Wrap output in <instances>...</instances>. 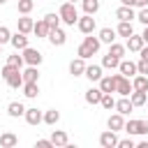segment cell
<instances>
[{
	"label": "cell",
	"mask_w": 148,
	"mask_h": 148,
	"mask_svg": "<svg viewBox=\"0 0 148 148\" xmlns=\"http://www.w3.org/2000/svg\"><path fill=\"white\" fill-rule=\"evenodd\" d=\"M42 120H44L46 125H56V123L60 120V113H58L56 109H49V111L44 113V118H42Z\"/></svg>",
	"instance_id": "d6a6232c"
},
{
	"label": "cell",
	"mask_w": 148,
	"mask_h": 148,
	"mask_svg": "<svg viewBox=\"0 0 148 148\" xmlns=\"http://www.w3.org/2000/svg\"><path fill=\"white\" fill-rule=\"evenodd\" d=\"M76 25H79V30H81L83 35H90V32H95V28H97V23H95V18H92V14H86V16H79V21H76Z\"/></svg>",
	"instance_id": "277c9868"
},
{
	"label": "cell",
	"mask_w": 148,
	"mask_h": 148,
	"mask_svg": "<svg viewBox=\"0 0 148 148\" xmlns=\"http://www.w3.org/2000/svg\"><path fill=\"white\" fill-rule=\"evenodd\" d=\"M106 125H109V130H113V132L123 130V127H125V118H123V113H118V111H116L113 116H109Z\"/></svg>",
	"instance_id": "e0dca14e"
},
{
	"label": "cell",
	"mask_w": 148,
	"mask_h": 148,
	"mask_svg": "<svg viewBox=\"0 0 148 148\" xmlns=\"http://www.w3.org/2000/svg\"><path fill=\"white\" fill-rule=\"evenodd\" d=\"M139 53H141V58H148V44H143V49H141Z\"/></svg>",
	"instance_id": "c3c4849f"
},
{
	"label": "cell",
	"mask_w": 148,
	"mask_h": 148,
	"mask_svg": "<svg viewBox=\"0 0 148 148\" xmlns=\"http://www.w3.org/2000/svg\"><path fill=\"white\" fill-rule=\"evenodd\" d=\"M134 7H139V9L141 7H148V0H134Z\"/></svg>",
	"instance_id": "bcb514c9"
},
{
	"label": "cell",
	"mask_w": 148,
	"mask_h": 148,
	"mask_svg": "<svg viewBox=\"0 0 148 148\" xmlns=\"http://www.w3.org/2000/svg\"><path fill=\"white\" fill-rule=\"evenodd\" d=\"M146 99H148V92H146V90H132V92H130V102H132L134 106H143Z\"/></svg>",
	"instance_id": "44dd1931"
},
{
	"label": "cell",
	"mask_w": 148,
	"mask_h": 148,
	"mask_svg": "<svg viewBox=\"0 0 148 148\" xmlns=\"http://www.w3.org/2000/svg\"><path fill=\"white\" fill-rule=\"evenodd\" d=\"M83 72H86V60H83V58H74V60L69 62V74L81 76Z\"/></svg>",
	"instance_id": "ffe728a7"
},
{
	"label": "cell",
	"mask_w": 148,
	"mask_h": 148,
	"mask_svg": "<svg viewBox=\"0 0 148 148\" xmlns=\"http://www.w3.org/2000/svg\"><path fill=\"white\" fill-rule=\"evenodd\" d=\"M25 123L28 125H39L42 123V118H44V113L39 111V109H25Z\"/></svg>",
	"instance_id": "2e32d148"
},
{
	"label": "cell",
	"mask_w": 148,
	"mask_h": 148,
	"mask_svg": "<svg viewBox=\"0 0 148 148\" xmlns=\"http://www.w3.org/2000/svg\"><path fill=\"white\" fill-rule=\"evenodd\" d=\"M23 95L25 97H37L39 95V86H37V81H23Z\"/></svg>",
	"instance_id": "7402d4cb"
},
{
	"label": "cell",
	"mask_w": 148,
	"mask_h": 148,
	"mask_svg": "<svg viewBox=\"0 0 148 148\" xmlns=\"http://www.w3.org/2000/svg\"><path fill=\"white\" fill-rule=\"evenodd\" d=\"M2 2H7V0H0V5H2Z\"/></svg>",
	"instance_id": "f5cc1de1"
},
{
	"label": "cell",
	"mask_w": 148,
	"mask_h": 148,
	"mask_svg": "<svg viewBox=\"0 0 148 148\" xmlns=\"http://www.w3.org/2000/svg\"><path fill=\"white\" fill-rule=\"evenodd\" d=\"M2 79L7 81L9 88H21V86H23V74H21V69H16V67H12V65H5V67H2Z\"/></svg>",
	"instance_id": "3957f363"
},
{
	"label": "cell",
	"mask_w": 148,
	"mask_h": 148,
	"mask_svg": "<svg viewBox=\"0 0 148 148\" xmlns=\"http://www.w3.org/2000/svg\"><path fill=\"white\" fill-rule=\"evenodd\" d=\"M16 143H18V136H16V134H12V132L0 134V146H2V148H12V146H16Z\"/></svg>",
	"instance_id": "484cf974"
},
{
	"label": "cell",
	"mask_w": 148,
	"mask_h": 148,
	"mask_svg": "<svg viewBox=\"0 0 148 148\" xmlns=\"http://www.w3.org/2000/svg\"><path fill=\"white\" fill-rule=\"evenodd\" d=\"M21 74H23V81H37V79H39L37 65H28V69H25V72H21Z\"/></svg>",
	"instance_id": "4dcf8cb0"
},
{
	"label": "cell",
	"mask_w": 148,
	"mask_h": 148,
	"mask_svg": "<svg viewBox=\"0 0 148 148\" xmlns=\"http://www.w3.org/2000/svg\"><path fill=\"white\" fill-rule=\"evenodd\" d=\"M49 25H46V21L44 18H39V21H35V25H32V32L37 35V37H49Z\"/></svg>",
	"instance_id": "603a6c76"
},
{
	"label": "cell",
	"mask_w": 148,
	"mask_h": 148,
	"mask_svg": "<svg viewBox=\"0 0 148 148\" xmlns=\"http://www.w3.org/2000/svg\"><path fill=\"white\" fill-rule=\"evenodd\" d=\"M132 32H134L132 21H120V23H118V28H116V35H120V37H130Z\"/></svg>",
	"instance_id": "4316f807"
},
{
	"label": "cell",
	"mask_w": 148,
	"mask_h": 148,
	"mask_svg": "<svg viewBox=\"0 0 148 148\" xmlns=\"http://www.w3.org/2000/svg\"><path fill=\"white\" fill-rule=\"evenodd\" d=\"M118 148H134V141H132V136H130V139H123V141L118 139Z\"/></svg>",
	"instance_id": "ee69618b"
},
{
	"label": "cell",
	"mask_w": 148,
	"mask_h": 148,
	"mask_svg": "<svg viewBox=\"0 0 148 148\" xmlns=\"http://www.w3.org/2000/svg\"><path fill=\"white\" fill-rule=\"evenodd\" d=\"M109 53L116 56V58H123V56H125V46L118 44V42H111V44H109Z\"/></svg>",
	"instance_id": "836d02e7"
},
{
	"label": "cell",
	"mask_w": 148,
	"mask_h": 148,
	"mask_svg": "<svg viewBox=\"0 0 148 148\" xmlns=\"http://www.w3.org/2000/svg\"><path fill=\"white\" fill-rule=\"evenodd\" d=\"M44 21H46V25H49V28H58V25H60V16H58V14H53V12H51V14H46V16H44Z\"/></svg>",
	"instance_id": "74e56055"
},
{
	"label": "cell",
	"mask_w": 148,
	"mask_h": 148,
	"mask_svg": "<svg viewBox=\"0 0 148 148\" xmlns=\"http://www.w3.org/2000/svg\"><path fill=\"white\" fill-rule=\"evenodd\" d=\"M132 90H146L148 92V76L146 74H134L132 76Z\"/></svg>",
	"instance_id": "d6986e66"
},
{
	"label": "cell",
	"mask_w": 148,
	"mask_h": 148,
	"mask_svg": "<svg viewBox=\"0 0 148 148\" xmlns=\"http://www.w3.org/2000/svg\"><path fill=\"white\" fill-rule=\"evenodd\" d=\"M123 5H130V7H134V0H120Z\"/></svg>",
	"instance_id": "681fc988"
},
{
	"label": "cell",
	"mask_w": 148,
	"mask_h": 148,
	"mask_svg": "<svg viewBox=\"0 0 148 148\" xmlns=\"http://www.w3.org/2000/svg\"><path fill=\"white\" fill-rule=\"evenodd\" d=\"M118 62H120V58H116V56H111V53H106V56L102 58V67H106V69L118 67Z\"/></svg>",
	"instance_id": "1f68e13d"
},
{
	"label": "cell",
	"mask_w": 148,
	"mask_h": 148,
	"mask_svg": "<svg viewBox=\"0 0 148 148\" xmlns=\"http://www.w3.org/2000/svg\"><path fill=\"white\" fill-rule=\"evenodd\" d=\"M99 104H102L106 111H111V109L116 106V99L111 97V92H102V99H99Z\"/></svg>",
	"instance_id": "d590c367"
},
{
	"label": "cell",
	"mask_w": 148,
	"mask_h": 148,
	"mask_svg": "<svg viewBox=\"0 0 148 148\" xmlns=\"http://www.w3.org/2000/svg\"><path fill=\"white\" fill-rule=\"evenodd\" d=\"M58 16H60V21H62V23L74 25V23L79 21L76 5H74V2H62V5H60V9H58Z\"/></svg>",
	"instance_id": "7a4b0ae2"
},
{
	"label": "cell",
	"mask_w": 148,
	"mask_h": 148,
	"mask_svg": "<svg viewBox=\"0 0 148 148\" xmlns=\"http://www.w3.org/2000/svg\"><path fill=\"white\" fill-rule=\"evenodd\" d=\"M81 5H83L86 14H97L99 12V0H81Z\"/></svg>",
	"instance_id": "f546056e"
},
{
	"label": "cell",
	"mask_w": 148,
	"mask_h": 148,
	"mask_svg": "<svg viewBox=\"0 0 148 148\" xmlns=\"http://www.w3.org/2000/svg\"><path fill=\"white\" fill-rule=\"evenodd\" d=\"M141 39H143V44H148V25H146V30L141 32Z\"/></svg>",
	"instance_id": "7dc6e473"
},
{
	"label": "cell",
	"mask_w": 148,
	"mask_h": 148,
	"mask_svg": "<svg viewBox=\"0 0 148 148\" xmlns=\"http://www.w3.org/2000/svg\"><path fill=\"white\" fill-rule=\"evenodd\" d=\"M99 146H102V148H116V146H118V136H116V132H113V130L102 132V134H99Z\"/></svg>",
	"instance_id": "ba28073f"
},
{
	"label": "cell",
	"mask_w": 148,
	"mask_h": 148,
	"mask_svg": "<svg viewBox=\"0 0 148 148\" xmlns=\"http://www.w3.org/2000/svg\"><path fill=\"white\" fill-rule=\"evenodd\" d=\"M97 37H99L102 44H111V42H116V30L113 28H102Z\"/></svg>",
	"instance_id": "cb8c5ba5"
},
{
	"label": "cell",
	"mask_w": 148,
	"mask_h": 148,
	"mask_svg": "<svg viewBox=\"0 0 148 148\" xmlns=\"http://www.w3.org/2000/svg\"><path fill=\"white\" fill-rule=\"evenodd\" d=\"M9 44H12L16 51H23V49L28 46V35H25V32H14L12 39H9Z\"/></svg>",
	"instance_id": "8fae6325"
},
{
	"label": "cell",
	"mask_w": 148,
	"mask_h": 148,
	"mask_svg": "<svg viewBox=\"0 0 148 148\" xmlns=\"http://www.w3.org/2000/svg\"><path fill=\"white\" fill-rule=\"evenodd\" d=\"M118 69H120V74L127 76V79L134 76V74H139V72H136V62H132V60H120V62H118Z\"/></svg>",
	"instance_id": "7c38bea8"
},
{
	"label": "cell",
	"mask_w": 148,
	"mask_h": 148,
	"mask_svg": "<svg viewBox=\"0 0 148 148\" xmlns=\"http://www.w3.org/2000/svg\"><path fill=\"white\" fill-rule=\"evenodd\" d=\"M67 132H62V130H53V134H51V143L53 146H67Z\"/></svg>",
	"instance_id": "d4e9b609"
},
{
	"label": "cell",
	"mask_w": 148,
	"mask_h": 148,
	"mask_svg": "<svg viewBox=\"0 0 148 148\" xmlns=\"http://www.w3.org/2000/svg\"><path fill=\"white\" fill-rule=\"evenodd\" d=\"M32 7H35L32 0H18V14H30Z\"/></svg>",
	"instance_id": "8d00e7d4"
},
{
	"label": "cell",
	"mask_w": 148,
	"mask_h": 148,
	"mask_svg": "<svg viewBox=\"0 0 148 148\" xmlns=\"http://www.w3.org/2000/svg\"><path fill=\"white\" fill-rule=\"evenodd\" d=\"M53 143H51V139H39L37 141V148H51Z\"/></svg>",
	"instance_id": "f6af8a7d"
},
{
	"label": "cell",
	"mask_w": 148,
	"mask_h": 148,
	"mask_svg": "<svg viewBox=\"0 0 148 148\" xmlns=\"http://www.w3.org/2000/svg\"><path fill=\"white\" fill-rule=\"evenodd\" d=\"M12 39V32H9V28L7 25H0V44H7Z\"/></svg>",
	"instance_id": "f35d334b"
},
{
	"label": "cell",
	"mask_w": 148,
	"mask_h": 148,
	"mask_svg": "<svg viewBox=\"0 0 148 148\" xmlns=\"http://www.w3.org/2000/svg\"><path fill=\"white\" fill-rule=\"evenodd\" d=\"M97 83H99V90L102 92H116V74L113 76H102Z\"/></svg>",
	"instance_id": "9a60e30c"
},
{
	"label": "cell",
	"mask_w": 148,
	"mask_h": 148,
	"mask_svg": "<svg viewBox=\"0 0 148 148\" xmlns=\"http://www.w3.org/2000/svg\"><path fill=\"white\" fill-rule=\"evenodd\" d=\"M7 111H9V116H12V118H18V116H23V113H25V106H23L21 102H12V104L7 106Z\"/></svg>",
	"instance_id": "f1b7e54d"
},
{
	"label": "cell",
	"mask_w": 148,
	"mask_h": 148,
	"mask_svg": "<svg viewBox=\"0 0 148 148\" xmlns=\"http://www.w3.org/2000/svg\"><path fill=\"white\" fill-rule=\"evenodd\" d=\"M7 65H12V67H16V69H23L25 60H23V56L14 53V56H9V58H7Z\"/></svg>",
	"instance_id": "e575fe53"
},
{
	"label": "cell",
	"mask_w": 148,
	"mask_h": 148,
	"mask_svg": "<svg viewBox=\"0 0 148 148\" xmlns=\"http://www.w3.org/2000/svg\"><path fill=\"white\" fill-rule=\"evenodd\" d=\"M99 37H92V32L88 35V37H83V42H81V46H79V58H83V60H88L90 56H95L97 51H99Z\"/></svg>",
	"instance_id": "6da1fadb"
},
{
	"label": "cell",
	"mask_w": 148,
	"mask_h": 148,
	"mask_svg": "<svg viewBox=\"0 0 148 148\" xmlns=\"http://www.w3.org/2000/svg\"><path fill=\"white\" fill-rule=\"evenodd\" d=\"M125 49H130V51H134V53H139L141 49H143V39H141V35H130L127 37V44H125Z\"/></svg>",
	"instance_id": "5bb4252c"
},
{
	"label": "cell",
	"mask_w": 148,
	"mask_h": 148,
	"mask_svg": "<svg viewBox=\"0 0 148 148\" xmlns=\"http://www.w3.org/2000/svg\"><path fill=\"white\" fill-rule=\"evenodd\" d=\"M65 2H74V5H76V2H79V0H65Z\"/></svg>",
	"instance_id": "f907efd6"
},
{
	"label": "cell",
	"mask_w": 148,
	"mask_h": 148,
	"mask_svg": "<svg viewBox=\"0 0 148 148\" xmlns=\"http://www.w3.org/2000/svg\"><path fill=\"white\" fill-rule=\"evenodd\" d=\"M99 99H102V90L99 88H88L86 90V102L88 104H99Z\"/></svg>",
	"instance_id": "83f0119b"
},
{
	"label": "cell",
	"mask_w": 148,
	"mask_h": 148,
	"mask_svg": "<svg viewBox=\"0 0 148 148\" xmlns=\"http://www.w3.org/2000/svg\"><path fill=\"white\" fill-rule=\"evenodd\" d=\"M116 18H118V21H134L136 14H134V9H132L130 5H120V7L116 9Z\"/></svg>",
	"instance_id": "9c48e42d"
},
{
	"label": "cell",
	"mask_w": 148,
	"mask_h": 148,
	"mask_svg": "<svg viewBox=\"0 0 148 148\" xmlns=\"http://www.w3.org/2000/svg\"><path fill=\"white\" fill-rule=\"evenodd\" d=\"M49 42L53 44V46H62L65 42H67V35H65V30L58 25V28H51L49 30Z\"/></svg>",
	"instance_id": "52a82bcc"
},
{
	"label": "cell",
	"mask_w": 148,
	"mask_h": 148,
	"mask_svg": "<svg viewBox=\"0 0 148 148\" xmlns=\"http://www.w3.org/2000/svg\"><path fill=\"white\" fill-rule=\"evenodd\" d=\"M16 25H18V32H32V25H35V21L28 16V14H21V18H16Z\"/></svg>",
	"instance_id": "4fadbf2b"
},
{
	"label": "cell",
	"mask_w": 148,
	"mask_h": 148,
	"mask_svg": "<svg viewBox=\"0 0 148 148\" xmlns=\"http://www.w3.org/2000/svg\"><path fill=\"white\" fill-rule=\"evenodd\" d=\"M83 76H88L90 81H99L104 74H102V65H86V72Z\"/></svg>",
	"instance_id": "ac0fdd59"
},
{
	"label": "cell",
	"mask_w": 148,
	"mask_h": 148,
	"mask_svg": "<svg viewBox=\"0 0 148 148\" xmlns=\"http://www.w3.org/2000/svg\"><path fill=\"white\" fill-rule=\"evenodd\" d=\"M136 72H139V74H146V76H148V58H141V60L136 62Z\"/></svg>",
	"instance_id": "ab89813d"
},
{
	"label": "cell",
	"mask_w": 148,
	"mask_h": 148,
	"mask_svg": "<svg viewBox=\"0 0 148 148\" xmlns=\"http://www.w3.org/2000/svg\"><path fill=\"white\" fill-rule=\"evenodd\" d=\"M21 56H23L25 65H37V67H39V62H42V53H39L37 49H30V46H25V49L21 51Z\"/></svg>",
	"instance_id": "8992f818"
},
{
	"label": "cell",
	"mask_w": 148,
	"mask_h": 148,
	"mask_svg": "<svg viewBox=\"0 0 148 148\" xmlns=\"http://www.w3.org/2000/svg\"><path fill=\"white\" fill-rule=\"evenodd\" d=\"M136 134H148V120H136Z\"/></svg>",
	"instance_id": "b9f144b4"
},
{
	"label": "cell",
	"mask_w": 148,
	"mask_h": 148,
	"mask_svg": "<svg viewBox=\"0 0 148 148\" xmlns=\"http://www.w3.org/2000/svg\"><path fill=\"white\" fill-rule=\"evenodd\" d=\"M118 113H123V116H130L132 113V109H134V104L130 102V97H125V95H120V99L116 102V106H113Z\"/></svg>",
	"instance_id": "30bf717a"
},
{
	"label": "cell",
	"mask_w": 148,
	"mask_h": 148,
	"mask_svg": "<svg viewBox=\"0 0 148 148\" xmlns=\"http://www.w3.org/2000/svg\"><path fill=\"white\" fill-rule=\"evenodd\" d=\"M136 21H141L143 25H148V7H141V12L136 14Z\"/></svg>",
	"instance_id": "7bdbcfd3"
},
{
	"label": "cell",
	"mask_w": 148,
	"mask_h": 148,
	"mask_svg": "<svg viewBox=\"0 0 148 148\" xmlns=\"http://www.w3.org/2000/svg\"><path fill=\"white\" fill-rule=\"evenodd\" d=\"M123 130H125V132H127L130 136H132V134H136V120H127Z\"/></svg>",
	"instance_id": "60d3db41"
},
{
	"label": "cell",
	"mask_w": 148,
	"mask_h": 148,
	"mask_svg": "<svg viewBox=\"0 0 148 148\" xmlns=\"http://www.w3.org/2000/svg\"><path fill=\"white\" fill-rule=\"evenodd\" d=\"M0 53H2V44H0Z\"/></svg>",
	"instance_id": "816d5d0a"
},
{
	"label": "cell",
	"mask_w": 148,
	"mask_h": 148,
	"mask_svg": "<svg viewBox=\"0 0 148 148\" xmlns=\"http://www.w3.org/2000/svg\"><path fill=\"white\" fill-rule=\"evenodd\" d=\"M116 92L130 97V92H132V81H130L127 76H123V74H116Z\"/></svg>",
	"instance_id": "5b68a950"
}]
</instances>
